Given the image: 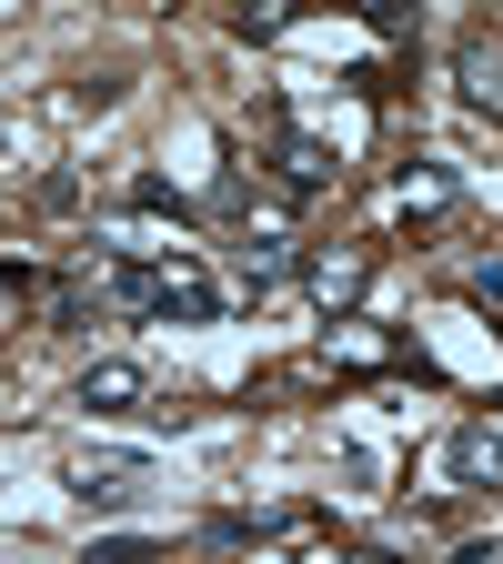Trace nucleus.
Returning <instances> with one entry per match:
<instances>
[{
	"label": "nucleus",
	"instance_id": "2",
	"mask_svg": "<svg viewBox=\"0 0 503 564\" xmlns=\"http://www.w3.org/2000/svg\"><path fill=\"white\" fill-rule=\"evenodd\" d=\"M152 454H81L70 464V494H81L91 514H131V505H152Z\"/></svg>",
	"mask_w": 503,
	"mask_h": 564
},
{
	"label": "nucleus",
	"instance_id": "5",
	"mask_svg": "<svg viewBox=\"0 0 503 564\" xmlns=\"http://www.w3.org/2000/svg\"><path fill=\"white\" fill-rule=\"evenodd\" d=\"M453 82H463V101H473L483 121H503V41H483V31H473V41L453 51Z\"/></svg>",
	"mask_w": 503,
	"mask_h": 564
},
{
	"label": "nucleus",
	"instance_id": "10",
	"mask_svg": "<svg viewBox=\"0 0 503 564\" xmlns=\"http://www.w3.org/2000/svg\"><path fill=\"white\" fill-rule=\"evenodd\" d=\"M313 11H352V21H373L383 41H413V11H403V0H313Z\"/></svg>",
	"mask_w": 503,
	"mask_h": 564
},
{
	"label": "nucleus",
	"instance_id": "3",
	"mask_svg": "<svg viewBox=\"0 0 503 564\" xmlns=\"http://www.w3.org/2000/svg\"><path fill=\"white\" fill-rule=\"evenodd\" d=\"M363 282H373V252H363V242H322V252H303V293L322 303V323H342L352 303H363Z\"/></svg>",
	"mask_w": 503,
	"mask_h": 564
},
{
	"label": "nucleus",
	"instance_id": "6",
	"mask_svg": "<svg viewBox=\"0 0 503 564\" xmlns=\"http://www.w3.org/2000/svg\"><path fill=\"white\" fill-rule=\"evenodd\" d=\"M444 464H453V484H473V494H483V484H503V434H493V423H463Z\"/></svg>",
	"mask_w": 503,
	"mask_h": 564
},
{
	"label": "nucleus",
	"instance_id": "9",
	"mask_svg": "<svg viewBox=\"0 0 503 564\" xmlns=\"http://www.w3.org/2000/svg\"><path fill=\"white\" fill-rule=\"evenodd\" d=\"M141 393H152V383H141V364H91L70 403H91V413H131Z\"/></svg>",
	"mask_w": 503,
	"mask_h": 564
},
{
	"label": "nucleus",
	"instance_id": "11",
	"mask_svg": "<svg viewBox=\"0 0 503 564\" xmlns=\"http://www.w3.org/2000/svg\"><path fill=\"white\" fill-rule=\"evenodd\" d=\"M211 11H222V21H232L242 41H262V31L282 21V0H211Z\"/></svg>",
	"mask_w": 503,
	"mask_h": 564
},
{
	"label": "nucleus",
	"instance_id": "8",
	"mask_svg": "<svg viewBox=\"0 0 503 564\" xmlns=\"http://www.w3.org/2000/svg\"><path fill=\"white\" fill-rule=\"evenodd\" d=\"M232 262H242V282H252V293H272L282 272H303V242H282V232H252V242H232Z\"/></svg>",
	"mask_w": 503,
	"mask_h": 564
},
{
	"label": "nucleus",
	"instance_id": "4",
	"mask_svg": "<svg viewBox=\"0 0 503 564\" xmlns=\"http://www.w3.org/2000/svg\"><path fill=\"white\" fill-rule=\"evenodd\" d=\"M272 172H282V192H293V202L332 192V141H322V131H282V141H272Z\"/></svg>",
	"mask_w": 503,
	"mask_h": 564
},
{
	"label": "nucleus",
	"instance_id": "1",
	"mask_svg": "<svg viewBox=\"0 0 503 564\" xmlns=\"http://www.w3.org/2000/svg\"><path fill=\"white\" fill-rule=\"evenodd\" d=\"M111 293H121L141 323H222V293H211L201 262H141V252H111Z\"/></svg>",
	"mask_w": 503,
	"mask_h": 564
},
{
	"label": "nucleus",
	"instance_id": "12",
	"mask_svg": "<svg viewBox=\"0 0 503 564\" xmlns=\"http://www.w3.org/2000/svg\"><path fill=\"white\" fill-rule=\"evenodd\" d=\"M0 303H51V293H41L31 262H0Z\"/></svg>",
	"mask_w": 503,
	"mask_h": 564
},
{
	"label": "nucleus",
	"instance_id": "7",
	"mask_svg": "<svg viewBox=\"0 0 503 564\" xmlns=\"http://www.w3.org/2000/svg\"><path fill=\"white\" fill-rule=\"evenodd\" d=\"M393 202L413 212V223H444V212H453V172H444V162H403Z\"/></svg>",
	"mask_w": 503,
	"mask_h": 564
}]
</instances>
